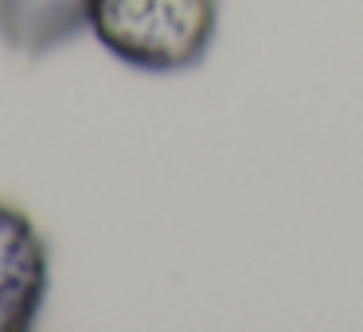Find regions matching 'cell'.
<instances>
[{
	"label": "cell",
	"mask_w": 363,
	"mask_h": 332,
	"mask_svg": "<svg viewBox=\"0 0 363 332\" xmlns=\"http://www.w3.org/2000/svg\"><path fill=\"white\" fill-rule=\"evenodd\" d=\"M94 0H0V43L16 55H51L90 32Z\"/></svg>",
	"instance_id": "3957f363"
},
{
	"label": "cell",
	"mask_w": 363,
	"mask_h": 332,
	"mask_svg": "<svg viewBox=\"0 0 363 332\" xmlns=\"http://www.w3.org/2000/svg\"><path fill=\"white\" fill-rule=\"evenodd\" d=\"M51 289V250L32 215L0 204V332H28Z\"/></svg>",
	"instance_id": "7a4b0ae2"
},
{
	"label": "cell",
	"mask_w": 363,
	"mask_h": 332,
	"mask_svg": "<svg viewBox=\"0 0 363 332\" xmlns=\"http://www.w3.org/2000/svg\"><path fill=\"white\" fill-rule=\"evenodd\" d=\"M90 32L129 71L180 74L211 51L219 0H94Z\"/></svg>",
	"instance_id": "6da1fadb"
}]
</instances>
